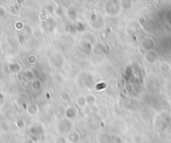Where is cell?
<instances>
[{"label":"cell","mask_w":171,"mask_h":143,"mask_svg":"<svg viewBox=\"0 0 171 143\" xmlns=\"http://www.w3.org/2000/svg\"><path fill=\"white\" fill-rule=\"evenodd\" d=\"M75 29H77L78 31H83L84 30V25L80 22H77L76 25H75Z\"/></svg>","instance_id":"13"},{"label":"cell","mask_w":171,"mask_h":143,"mask_svg":"<svg viewBox=\"0 0 171 143\" xmlns=\"http://www.w3.org/2000/svg\"><path fill=\"white\" fill-rule=\"evenodd\" d=\"M68 15L70 16L71 19H73V20H74V19L76 18V16H77L76 11H75V10L73 9V8H70V9L68 10Z\"/></svg>","instance_id":"11"},{"label":"cell","mask_w":171,"mask_h":143,"mask_svg":"<svg viewBox=\"0 0 171 143\" xmlns=\"http://www.w3.org/2000/svg\"><path fill=\"white\" fill-rule=\"evenodd\" d=\"M68 140L71 143H78L80 140V136L78 132H71L68 136Z\"/></svg>","instance_id":"2"},{"label":"cell","mask_w":171,"mask_h":143,"mask_svg":"<svg viewBox=\"0 0 171 143\" xmlns=\"http://www.w3.org/2000/svg\"><path fill=\"white\" fill-rule=\"evenodd\" d=\"M6 16V10L3 7H0V18H4Z\"/></svg>","instance_id":"17"},{"label":"cell","mask_w":171,"mask_h":143,"mask_svg":"<svg viewBox=\"0 0 171 143\" xmlns=\"http://www.w3.org/2000/svg\"><path fill=\"white\" fill-rule=\"evenodd\" d=\"M39 19L41 21H43V22H45V21H47V19H48V16H47V14L45 12H42L39 14Z\"/></svg>","instance_id":"12"},{"label":"cell","mask_w":171,"mask_h":143,"mask_svg":"<svg viewBox=\"0 0 171 143\" xmlns=\"http://www.w3.org/2000/svg\"><path fill=\"white\" fill-rule=\"evenodd\" d=\"M36 56H34V55H30L29 57H28V62H29L30 64H34L36 62Z\"/></svg>","instance_id":"15"},{"label":"cell","mask_w":171,"mask_h":143,"mask_svg":"<svg viewBox=\"0 0 171 143\" xmlns=\"http://www.w3.org/2000/svg\"><path fill=\"white\" fill-rule=\"evenodd\" d=\"M8 67H9L10 71H11V72H13V73L19 72V71H20V69H21L20 65H19L18 63H10L9 65H8Z\"/></svg>","instance_id":"6"},{"label":"cell","mask_w":171,"mask_h":143,"mask_svg":"<svg viewBox=\"0 0 171 143\" xmlns=\"http://www.w3.org/2000/svg\"><path fill=\"white\" fill-rule=\"evenodd\" d=\"M145 60L147 63H154L156 60H158L159 56H158V52L154 50H150L145 54Z\"/></svg>","instance_id":"1"},{"label":"cell","mask_w":171,"mask_h":143,"mask_svg":"<svg viewBox=\"0 0 171 143\" xmlns=\"http://www.w3.org/2000/svg\"><path fill=\"white\" fill-rule=\"evenodd\" d=\"M30 131H31L32 135H37V137H38L40 134H42L43 130L41 129V127L39 126V125H34L33 127H31Z\"/></svg>","instance_id":"5"},{"label":"cell","mask_w":171,"mask_h":143,"mask_svg":"<svg viewBox=\"0 0 171 143\" xmlns=\"http://www.w3.org/2000/svg\"><path fill=\"white\" fill-rule=\"evenodd\" d=\"M31 86L34 90H39L41 88V82L39 81V80H34V81L32 82Z\"/></svg>","instance_id":"9"},{"label":"cell","mask_w":171,"mask_h":143,"mask_svg":"<svg viewBox=\"0 0 171 143\" xmlns=\"http://www.w3.org/2000/svg\"><path fill=\"white\" fill-rule=\"evenodd\" d=\"M76 114H77V111L74 107H69L65 112V115L67 118H74V117L76 116Z\"/></svg>","instance_id":"3"},{"label":"cell","mask_w":171,"mask_h":143,"mask_svg":"<svg viewBox=\"0 0 171 143\" xmlns=\"http://www.w3.org/2000/svg\"><path fill=\"white\" fill-rule=\"evenodd\" d=\"M61 98L64 99V101H68L69 98H70V96H69V94L67 92H63L61 94Z\"/></svg>","instance_id":"16"},{"label":"cell","mask_w":171,"mask_h":143,"mask_svg":"<svg viewBox=\"0 0 171 143\" xmlns=\"http://www.w3.org/2000/svg\"><path fill=\"white\" fill-rule=\"evenodd\" d=\"M77 105L79 106V107H82L83 108L84 106L86 105V97H84V96H80V97H78V98H77Z\"/></svg>","instance_id":"7"},{"label":"cell","mask_w":171,"mask_h":143,"mask_svg":"<svg viewBox=\"0 0 171 143\" xmlns=\"http://www.w3.org/2000/svg\"><path fill=\"white\" fill-rule=\"evenodd\" d=\"M159 69L162 71V72H167V71H169V69H170V64L167 63V62H163V63L160 64Z\"/></svg>","instance_id":"8"},{"label":"cell","mask_w":171,"mask_h":143,"mask_svg":"<svg viewBox=\"0 0 171 143\" xmlns=\"http://www.w3.org/2000/svg\"><path fill=\"white\" fill-rule=\"evenodd\" d=\"M55 143H66V139L64 137H59L56 139Z\"/></svg>","instance_id":"18"},{"label":"cell","mask_w":171,"mask_h":143,"mask_svg":"<svg viewBox=\"0 0 171 143\" xmlns=\"http://www.w3.org/2000/svg\"><path fill=\"white\" fill-rule=\"evenodd\" d=\"M16 124H17V127H19V128H23L25 125V122H24V120H22V119H18Z\"/></svg>","instance_id":"14"},{"label":"cell","mask_w":171,"mask_h":143,"mask_svg":"<svg viewBox=\"0 0 171 143\" xmlns=\"http://www.w3.org/2000/svg\"><path fill=\"white\" fill-rule=\"evenodd\" d=\"M25 143H33V142H32V141H31V140H27V141H26V142H25Z\"/></svg>","instance_id":"19"},{"label":"cell","mask_w":171,"mask_h":143,"mask_svg":"<svg viewBox=\"0 0 171 143\" xmlns=\"http://www.w3.org/2000/svg\"><path fill=\"white\" fill-rule=\"evenodd\" d=\"M142 46L144 47L146 50L150 51L151 49L153 48V46H154V42H153L151 39H146V40L144 41L143 43H142Z\"/></svg>","instance_id":"4"},{"label":"cell","mask_w":171,"mask_h":143,"mask_svg":"<svg viewBox=\"0 0 171 143\" xmlns=\"http://www.w3.org/2000/svg\"><path fill=\"white\" fill-rule=\"evenodd\" d=\"M96 101V98H95V96H93V95H88L87 97H86V103L87 104H93Z\"/></svg>","instance_id":"10"}]
</instances>
